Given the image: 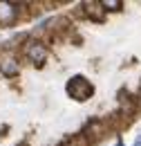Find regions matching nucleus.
<instances>
[{
  "label": "nucleus",
  "instance_id": "nucleus-1",
  "mask_svg": "<svg viewBox=\"0 0 141 146\" xmlns=\"http://www.w3.org/2000/svg\"><path fill=\"white\" fill-rule=\"evenodd\" d=\"M65 90H67V94H70L74 101H88L90 97L94 94V86L90 83L85 76L76 74V76H72L70 81H67Z\"/></svg>",
  "mask_w": 141,
  "mask_h": 146
},
{
  "label": "nucleus",
  "instance_id": "nucleus-2",
  "mask_svg": "<svg viewBox=\"0 0 141 146\" xmlns=\"http://www.w3.org/2000/svg\"><path fill=\"white\" fill-rule=\"evenodd\" d=\"M25 56L34 63L36 68H43L45 61H47V47L40 43V40H29L25 45Z\"/></svg>",
  "mask_w": 141,
  "mask_h": 146
},
{
  "label": "nucleus",
  "instance_id": "nucleus-3",
  "mask_svg": "<svg viewBox=\"0 0 141 146\" xmlns=\"http://www.w3.org/2000/svg\"><path fill=\"white\" fill-rule=\"evenodd\" d=\"M20 72V63H18V56L11 50H5L0 52V74H5L7 79H14Z\"/></svg>",
  "mask_w": 141,
  "mask_h": 146
},
{
  "label": "nucleus",
  "instance_id": "nucleus-4",
  "mask_svg": "<svg viewBox=\"0 0 141 146\" xmlns=\"http://www.w3.org/2000/svg\"><path fill=\"white\" fill-rule=\"evenodd\" d=\"M81 9H83V14H85L90 20H94V23H103V18H105V9H103L101 2L90 0V2H83V5H81Z\"/></svg>",
  "mask_w": 141,
  "mask_h": 146
},
{
  "label": "nucleus",
  "instance_id": "nucleus-5",
  "mask_svg": "<svg viewBox=\"0 0 141 146\" xmlns=\"http://www.w3.org/2000/svg\"><path fill=\"white\" fill-rule=\"evenodd\" d=\"M18 20V5L0 2V25H14Z\"/></svg>",
  "mask_w": 141,
  "mask_h": 146
},
{
  "label": "nucleus",
  "instance_id": "nucleus-6",
  "mask_svg": "<svg viewBox=\"0 0 141 146\" xmlns=\"http://www.w3.org/2000/svg\"><path fill=\"white\" fill-rule=\"evenodd\" d=\"M61 146H88V139H85L83 135H74L70 139H65Z\"/></svg>",
  "mask_w": 141,
  "mask_h": 146
},
{
  "label": "nucleus",
  "instance_id": "nucleus-7",
  "mask_svg": "<svg viewBox=\"0 0 141 146\" xmlns=\"http://www.w3.org/2000/svg\"><path fill=\"white\" fill-rule=\"evenodd\" d=\"M101 5H103V9H110V11H119L121 9V2L119 0H103Z\"/></svg>",
  "mask_w": 141,
  "mask_h": 146
},
{
  "label": "nucleus",
  "instance_id": "nucleus-8",
  "mask_svg": "<svg viewBox=\"0 0 141 146\" xmlns=\"http://www.w3.org/2000/svg\"><path fill=\"white\" fill-rule=\"evenodd\" d=\"M132 146H141V135L137 137V139H134V144H132Z\"/></svg>",
  "mask_w": 141,
  "mask_h": 146
},
{
  "label": "nucleus",
  "instance_id": "nucleus-9",
  "mask_svg": "<svg viewBox=\"0 0 141 146\" xmlns=\"http://www.w3.org/2000/svg\"><path fill=\"white\" fill-rule=\"evenodd\" d=\"M114 146H123V144H121V142H117V144H114Z\"/></svg>",
  "mask_w": 141,
  "mask_h": 146
}]
</instances>
